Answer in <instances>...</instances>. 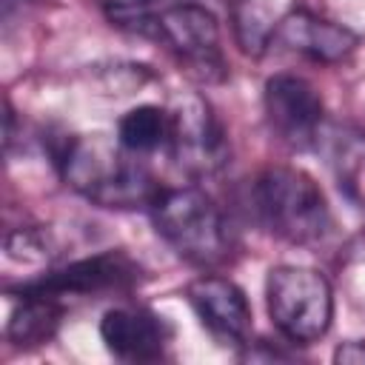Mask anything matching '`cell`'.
Segmentation results:
<instances>
[{"label":"cell","instance_id":"1","mask_svg":"<svg viewBox=\"0 0 365 365\" xmlns=\"http://www.w3.org/2000/svg\"><path fill=\"white\" fill-rule=\"evenodd\" d=\"M57 168L77 194L103 208L151 205L160 194V185L137 154L100 134L66 137L57 151Z\"/></svg>","mask_w":365,"mask_h":365},{"label":"cell","instance_id":"2","mask_svg":"<svg viewBox=\"0 0 365 365\" xmlns=\"http://www.w3.org/2000/svg\"><path fill=\"white\" fill-rule=\"evenodd\" d=\"M251 205L262 228L291 245H317L334 225L322 188L291 165L259 171L251 185Z\"/></svg>","mask_w":365,"mask_h":365},{"label":"cell","instance_id":"3","mask_svg":"<svg viewBox=\"0 0 365 365\" xmlns=\"http://www.w3.org/2000/svg\"><path fill=\"white\" fill-rule=\"evenodd\" d=\"M151 220L157 234L191 265L214 268L231 254V231L220 205L194 185L160 188L154 197Z\"/></svg>","mask_w":365,"mask_h":365},{"label":"cell","instance_id":"4","mask_svg":"<svg viewBox=\"0 0 365 365\" xmlns=\"http://www.w3.org/2000/svg\"><path fill=\"white\" fill-rule=\"evenodd\" d=\"M265 305L277 331L297 342L311 345L331 328L334 291L328 279L305 265H277L265 277Z\"/></svg>","mask_w":365,"mask_h":365},{"label":"cell","instance_id":"5","mask_svg":"<svg viewBox=\"0 0 365 365\" xmlns=\"http://www.w3.org/2000/svg\"><path fill=\"white\" fill-rule=\"evenodd\" d=\"M154 37L163 40L197 80L220 83L225 77L220 26L205 6L194 0L163 6L160 11H154Z\"/></svg>","mask_w":365,"mask_h":365},{"label":"cell","instance_id":"6","mask_svg":"<svg viewBox=\"0 0 365 365\" xmlns=\"http://www.w3.org/2000/svg\"><path fill=\"white\" fill-rule=\"evenodd\" d=\"M165 148L171 160L194 177H211L228 163L225 131L217 123L211 106L197 94L177 97L174 106L168 108Z\"/></svg>","mask_w":365,"mask_h":365},{"label":"cell","instance_id":"7","mask_svg":"<svg viewBox=\"0 0 365 365\" xmlns=\"http://www.w3.org/2000/svg\"><path fill=\"white\" fill-rule=\"evenodd\" d=\"M265 120L271 131L288 145H311L317 143L325 125V106L319 91L297 74H274L265 83Z\"/></svg>","mask_w":365,"mask_h":365},{"label":"cell","instance_id":"8","mask_svg":"<svg viewBox=\"0 0 365 365\" xmlns=\"http://www.w3.org/2000/svg\"><path fill=\"white\" fill-rule=\"evenodd\" d=\"M143 271L140 265L125 254V251H103L77 262H68L60 271H51L29 285H23L20 291L29 294H46V297H66V294H77V297H91V294H106V291H128L140 282Z\"/></svg>","mask_w":365,"mask_h":365},{"label":"cell","instance_id":"9","mask_svg":"<svg viewBox=\"0 0 365 365\" xmlns=\"http://www.w3.org/2000/svg\"><path fill=\"white\" fill-rule=\"evenodd\" d=\"M197 319L220 345H242L251 336L254 317L240 285L225 277H197L185 291Z\"/></svg>","mask_w":365,"mask_h":365},{"label":"cell","instance_id":"10","mask_svg":"<svg viewBox=\"0 0 365 365\" xmlns=\"http://www.w3.org/2000/svg\"><path fill=\"white\" fill-rule=\"evenodd\" d=\"M100 336L117 359L148 362L163 356L171 328L148 308H111L100 319Z\"/></svg>","mask_w":365,"mask_h":365},{"label":"cell","instance_id":"11","mask_svg":"<svg viewBox=\"0 0 365 365\" xmlns=\"http://www.w3.org/2000/svg\"><path fill=\"white\" fill-rule=\"evenodd\" d=\"M274 37L285 48H291L314 63H328V66L348 60L356 48V34L348 26H339L334 20L317 17L302 9L279 17V23L274 26Z\"/></svg>","mask_w":365,"mask_h":365},{"label":"cell","instance_id":"12","mask_svg":"<svg viewBox=\"0 0 365 365\" xmlns=\"http://www.w3.org/2000/svg\"><path fill=\"white\" fill-rule=\"evenodd\" d=\"M317 148L328 157L339 185L359 202H365V131L351 125H322Z\"/></svg>","mask_w":365,"mask_h":365},{"label":"cell","instance_id":"13","mask_svg":"<svg viewBox=\"0 0 365 365\" xmlns=\"http://www.w3.org/2000/svg\"><path fill=\"white\" fill-rule=\"evenodd\" d=\"M20 294H23V302L9 317V328H6L9 339L14 345H40L51 339L66 314L60 299L46 294H29V291H20Z\"/></svg>","mask_w":365,"mask_h":365},{"label":"cell","instance_id":"14","mask_svg":"<svg viewBox=\"0 0 365 365\" xmlns=\"http://www.w3.org/2000/svg\"><path fill=\"white\" fill-rule=\"evenodd\" d=\"M117 143L131 154H151L168 145V111L160 106H137L117 123Z\"/></svg>","mask_w":365,"mask_h":365},{"label":"cell","instance_id":"15","mask_svg":"<svg viewBox=\"0 0 365 365\" xmlns=\"http://www.w3.org/2000/svg\"><path fill=\"white\" fill-rule=\"evenodd\" d=\"M6 254L17 262H40L46 257V237L37 228H17L6 237Z\"/></svg>","mask_w":365,"mask_h":365},{"label":"cell","instance_id":"16","mask_svg":"<svg viewBox=\"0 0 365 365\" xmlns=\"http://www.w3.org/2000/svg\"><path fill=\"white\" fill-rule=\"evenodd\" d=\"M334 362H339V365H365V342L351 339V342L336 345Z\"/></svg>","mask_w":365,"mask_h":365},{"label":"cell","instance_id":"17","mask_svg":"<svg viewBox=\"0 0 365 365\" xmlns=\"http://www.w3.org/2000/svg\"><path fill=\"white\" fill-rule=\"evenodd\" d=\"M94 3H100L108 11V17H117V14H125V11L145 9L151 0H94Z\"/></svg>","mask_w":365,"mask_h":365},{"label":"cell","instance_id":"18","mask_svg":"<svg viewBox=\"0 0 365 365\" xmlns=\"http://www.w3.org/2000/svg\"><path fill=\"white\" fill-rule=\"evenodd\" d=\"M225 3H242V0H225Z\"/></svg>","mask_w":365,"mask_h":365}]
</instances>
